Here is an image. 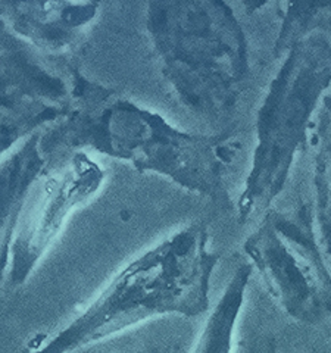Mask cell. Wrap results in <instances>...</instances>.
Instances as JSON below:
<instances>
[{
	"instance_id": "obj_1",
	"label": "cell",
	"mask_w": 331,
	"mask_h": 353,
	"mask_svg": "<svg viewBox=\"0 0 331 353\" xmlns=\"http://www.w3.org/2000/svg\"><path fill=\"white\" fill-rule=\"evenodd\" d=\"M66 72L65 112L40 131V150L50 171L75 153L93 150L128 162L139 172L165 176L189 193L231 205L224 174L236 154V140L177 128L117 88L87 79L79 63L66 66Z\"/></svg>"
},
{
	"instance_id": "obj_2",
	"label": "cell",
	"mask_w": 331,
	"mask_h": 353,
	"mask_svg": "<svg viewBox=\"0 0 331 353\" xmlns=\"http://www.w3.org/2000/svg\"><path fill=\"white\" fill-rule=\"evenodd\" d=\"M203 221L143 252L66 325L31 339L26 353H75L153 318H197L211 309V279L219 253Z\"/></svg>"
},
{
	"instance_id": "obj_3",
	"label": "cell",
	"mask_w": 331,
	"mask_h": 353,
	"mask_svg": "<svg viewBox=\"0 0 331 353\" xmlns=\"http://www.w3.org/2000/svg\"><path fill=\"white\" fill-rule=\"evenodd\" d=\"M145 28L177 101L209 119L233 112L250 75L249 43L233 8L221 0H154Z\"/></svg>"
},
{
	"instance_id": "obj_4",
	"label": "cell",
	"mask_w": 331,
	"mask_h": 353,
	"mask_svg": "<svg viewBox=\"0 0 331 353\" xmlns=\"http://www.w3.org/2000/svg\"><path fill=\"white\" fill-rule=\"evenodd\" d=\"M280 61L255 118L250 171L237 202L240 224L270 211L306 146L331 92V34L315 31L305 36Z\"/></svg>"
},
{
	"instance_id": "obj_5",
	"label": "cell",
	"mask_w": 331,
	"mask_h": 353,
	"mask_svg": "<svg viewBox=\"0 0 331 353\" xmlns=\"http://www.w3.org/2000/svg\"><path fill=\"white\" fill-rule=\"evenodd\" d=\"M272 299L297 323L318 325L331 318V268L319 246L312 205L271 208L243 243Z\"/></svg>"
},
{
	"instance_id": "obj_6",
	"label": "cell",
	"mask_w": 331,
	"mask_h": 353,
	"mask_svg": "<svg viewBox=\"0 0 331 353\" xmlns=\"http://www.w3.org/2000/svg\"><path fill=\"white\" fill-rule=\"evenodd\" d=\"M105 179L106 171L87 152L72 154L58 175L49 176L36 215L18 231L14 240L8 274L12 289L30 280L61 236L71 214L101 192Z\"/></svg>"
},
{
	"instance_id": "obj_7",
	"label": "cell",
	"mask_w": 331,
	"mask_h": 353,
	"mask_svg": "<svg viewBox=\"0 0 331 353\" xmlns=\"http://www.w3.org/2000/svg\"><path fill=\"white\" fill-rule=\"evenodd\" d=\"M0 14L15 34L43 58L65 61V68L77 58L101 15L97 2H24L0 3Z\"/></svg>"
},
{
	"instance_id": "obj_8",
	"label": "cell",
	"mask_w": 331,
	"mask_h": 353,
	"mask_svg": "<svg viewBox=\"0 0 331 353\" xmlns=\"http://www.w3.org/2000/svg\"><path fill=\"white\" fill-rule=\"evenodd\" d=\"M0 97L31 99L65 108L70 83L41 54L0 22Z\"/></svg>"
},
{
	"instance_id": "obj_9",
	"label": "cell",
	"mask_w": 331,
	"mask_h": 353,
	"mask_svg": "<svg viewBox=\"0 0 331 353\" xmlns=\"http://www.w3.org/2000/svg\"><path fill=\"white\" fill-rule=\"evenodd\" d=\"M50 171L40 150V131L26 139L0 168V287L9 274L15 227L27 197L43 175Z\"/></svg>"
},
{
	"instance_id": "obj_10",
	"label": "cell",
	"mask_w": 331,
	"mask_h": 353,
	"mask_svg": "<svg viewBox=\"0 0 331 353\" xmlns=\"http://www.w3.org/2000/svg\"><path fill=\"white\" fill-rule=\"evenodd\" d=\"M314 218L319 246L331 268V92L324 97L312 128Z\"/></svg>"
},
{
	"instance_id": "obj_11",
	"label": "cell",
	"mask_w": 331,
	"mask_h": 353,
	"mask_svg": "<svg viewBox=\"0 0 331 353\" xmlns=\"http://www.w3.org/2000/svg\"><path fill=\"white\" fill-rule=\"evenodd\" d=\"M252 267L241 263L209 314L193 353H233L237 319L246 299Z\"/></svg>"
},
{
	"instance_id": "obj_12",
	"label": "cell",
	"mask_w": 331,
	"mask_h": 353,
	"mask_svg": "<svg viewBox=\"0 0 331 353\" xmlns=\"http://www.w3.org/2000/svg\"><path fill=\"white\" fill-rule=\"evenodd\" d=\"M281 24L274 44L279 61L293 43L315 31L331 34V2H285L281 3Z\"/></svg>"
}]
</instances>
